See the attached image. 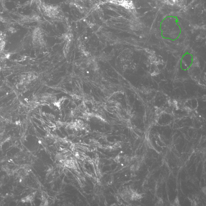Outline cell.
<instances>
[{
  "label": "cell",
  "mask_w": 206,
  "mask_h": 206,
  "mask_svg": "<svg viewBox=\"0 0 206 206\" xmlns=\"http://www.w3.org/2000/svg\"><path fill=\"white\" fill-rule=\"evenodd\" d=\"M15 30V29L14 28H12V27H11V28H9V31L11 33H15L14 31Z\"/></svg>",
  "instance_id": "obj_1"
}]
</instances>
